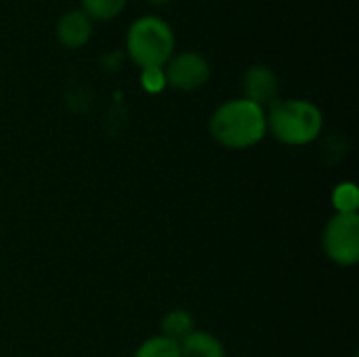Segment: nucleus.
<instances>
[{"instance_id": "nucleus-1", "label": "nucleus", "mask_w": 359, "mask_h": 357, "mask_svg": "<svg viewBox=\"0 0 359 357\" xmlns=\"http://www.w3.org/2000/svg\"><path fill=\"white\" fill-rule=\"evenodd\" d=\"M208 133L227 149H250L267 135L265 109L244 97L229 99L212 112Z\"/></svg>"}, {"instance_id": "nucleus-2", "label": "nucleus", "mask_w": 359, "mask_h": 357, "mask_svg": "<svg viewBox=\"0 0 359 357\" xmlns=\"http://www.w3.org/2000/svg\"><path fill=\"white\" fill-rule=\"evenodd\" d=\"M267 133L288 147H305L324 130L322 109L307 99H278L265 109Z\"/></svg>"}, {"instance_id": "nucleus-3", "label": "nucleus", "mask_w": 359, "mask_h": 357, "mask_svg": "<svg viewBox=\"0 0 359 357\" xmlns=\"http://www.w3.org/2000/svg\"><path fill=\"white\" fill-rule=\"evenodd\" d=\"M126 53L141 69L164 67L175 55V32L162 17L143 15L126 32Z\"/></svg>"}, {"instance_id": "nucleus-4", "label": "nucleus", "mask_w": 359, "mask_h": 357, "mask_svg": "<svg viewBox=\"0 0 359 357\" xmlns=\"http://www.w3.org/2000/svg\"><path fill=\"white\" fill-rule=\"evenodd\" d=\"M322 248L328 261L339 267L359 263V215H332L322 234Z\"/></svg>"}, {"instance_id": "nucleus-5", "label": "nucleus", "mask_w": 359, "mask_h": 357, "mask_svg": "<svg viewBox=\"0 0 359 357\" xmlns=\"http://www.w3.org/2000/svg\"><path fill=\"white\" fill-rule=\"evenodd\" d=\"M164 76H166V86L175 90L181 93L200 90L210 80V63L204 55L185 50L170 57V61L164 65Z\"/></svg>"}, {"instance_id": "nucleus-6", "label": "nucleus", "mask_w": 359, "mask_h": 357, "mask_svg": "<svg viewBox=\"0 0 359 357\" xmlns=\"http://www.w3.org/2000/svg\"><path fill=\"white\" fill-rule=\"evenodd\" d=\"M278 90H280V82L276 72L263 63L250 65L242 76V93H244L242 97L257 103L263 109H267L271 103L278 101Z\"/></svg>"}, {"instance_id": "nucleus-7", "label": "nucleus", "mask_w": 359, "mask_h": 357, "mask_svg": "<svg viewBox=\"0 0 359 357\" xmlns=\"http://www.w3.org/2000/svg\"><path fill=\"white\" fill-rule=\"evenodd\" d=\"M55 34H57V40L61 46H65L69 50H78L88 44V40L93 36V21L80 8L67 11L65 15L59 17Z\"/></svg>"}, {"instance_id": "nucleus-8", "label": "nucleus", "mask_w": 359, "mask_h": 357, "mask_svg": "<svg viewBox=\"0 0 359 357\" xmlns=\"http://www.w3.org/2000/svg\"><path fill=\"white\" fill-rule=\"evenodd\" d=\"M179 349H181V357H227L221 339H217L206 330H194L191 335H187L179 343Z\"/></svg>"}, {"instance_id": "nucleus-9", "label": "nucleus", "mask_w": 359, "mask_h": 357, "mask_svg": "<svg viewBox=\"0 0 359 357\" xmlns=\"http://www.w3.org/2000/svg\"><path fill=\"white\" fill-rule=\"evenodd\" d=\"M194 330H196L194 316L185 309H170L160 322V335L177 343H181Z\"/></svg>"}, {"instance_id": "nucleus-10", "label": "nucleus", "mask_w": 359, "mask_h": 357, "mask_svg": "<svg viewBox=\"0 0 359 357\" xmlns=\"http://www.w3.org/2000/svg\"><path fill=\"white\" fill-rule=\"evenodd\" d=\"M332 208L337 215H359V189L353 181H343L332 189Z\"/></svg>"}, {"instance_id": "nucleus-11", "label": "nucleus", "mask_w": 359, "mask_h": 357, "mask_svg": "<svg viewBox=\"0 0 359 357\" xmlns=\"http://www.w3.org/2000/svg\"><path fill=\"white\" fill-rule=\"evenodd\" d=\"M128 0H80L82 4V13L90 19V21H109L116 19Z\"/></svg>"}, {"instance_id": "nucleus-12", "label": "nucleus", "mask_w": 359, "mask_h": 357, "mask_svg": "<svg viewBox=\"0 0 359 357\" xmlns=\"http://www.w3.org/2000/svg\"><path fill=\"white\" fill-rule=\"evenodd\" d=\"M133 357H181V349L177 341H170L158 335V337H149L147 341H143Z\"/></svg>"}, {"instance_id": "nucleus-13", "label": "nucleus", "mask_w": 359, "mask_h": 357, "mask_svg": "<svg viewBox=\"0 0 359 357\" xmlns=\"http://www.w3.org/2000/svg\"><path fill=\"white\" fill-rule=\"evenodd\" d=\"M141 88L149 95H158L166 88L164 67H145L141 69Z\"/></svg>"}, {"instance_id": "nucleus-14", "label": "nucleus", "mask_w": 359, "mask_h": 357, "mask_svg": "<svg viewBox=\"0 0 359 357\" xmlns=\"http://www.w3.org/2000/svg\"><path fill=\"white\" fill-rule=\"evenodd\" d=\"M149 4H156V6H160V4H166V2H170V0H147Z\"/></svg>"}]
</instances>
